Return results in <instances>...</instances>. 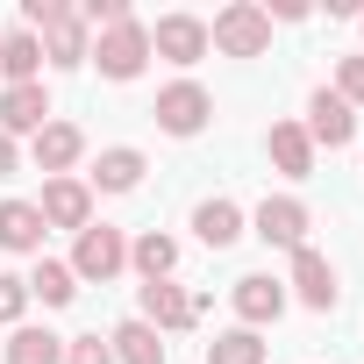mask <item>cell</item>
I'll return each instance as SVG.
<instances>
[{
    "label": "cell",
    "instance_id": "cell-1",
    "mask_svg": "<svg viewBox=\"0 0 364 364\" xmlns=\"http://www.w3.org/2000/svg\"><path fill=\"white\" fill-rule=\"evenodd\" d=\"M208 50H222V58H264L272 50V15L257 8V0H229V8L208 22Z\"/></svg>",
    "mask_w": 364,
    "mask_h": 364
},
{
    "label": "cell",
    "instance_id": "cell-2",
    "mask_svg": "<svg viewBox=\"0 0 364 364\" xmlns=\"http://www.w3.org/2000/svg\"><path fill=\"white\" fill-rule=\"evenodd\" d=\"M86 65H100V79H136L143 65H150V29L143 22H122V29H100L93 36V50H86Z\"/></svg>",
    "mask_w": 364,
    "mask_h": 364
},
{
    "label": "cell",
    "instance_id": "cell-3",
    "mask_svg": "<svg viewBox=\"0 0 364 364\" xmlns=\"http://www.w3.org/2000/svg\"><path fill=\"white\" fill-rule=\"evenodd\" d=\"M122 272H129V236L107 229V222H86V229H79V250H72V279L107 286V279H122Z\"/></svg>",
    "mask_w": 364,
    "mask_h": 364
},
{
    "label": "cell",
    "instance_id": "cell-4",
    "mask_svg": "<svg viewBox=\"0 0 364 364\" xmlns=\"http://www.w3.org/2000/svg\"><path fill=\"white\" fill-rule=\"evenodd\" d=\"M150 114H157V129H164V136H200V129H208V114H215V93H208L200 79H171V86L157 93V107H150Z\"/></svg>",
    "mask_w": 364,
    "mask_h": 364
},
{
    "label": "cell",
    "instance_id": "cell-5",
    "mask_svg": "<svg viewBox=\"0 0 364 364\" xmlns=\"http://www.w3.org/2000/svg\"><path fill=\"white\" fill-rule=\"evenodd\" d=\"M307 229H314V215H307V200H293V193H279V200L264 193V208L250 215V236L272 243V250H300Z\"/></svg>",
    "mask_w": 364,
    "mask_h": 364
},
{
    "label": "cell",
    "instance_id": "cell-6",
    "mask_svg": "<svg viewBox=\"0 0 364 364\" xmlns=\"http://www.w3.org/2000/svg\"><path fill=\"white\" fill-rule=\"evenodd\" d=\"M36 215H43V229H86L93 222V186L86 178H43V200H36Z\"/></svg>",
    "mask_w": 364,
    "mask_h": 364
},
{
    "label": "cell",
    "instance_id": "cell-7",
    "mask_svg": "<svg viewBox=\"0 0 364 364\" xmlns=\"http://www.w3.org/2000/svg\"><path fill=\"white\" fill-rule=\"evenodd\" d=\"M150 58H164V65H200V58H208V22H200V15H164V22L150 29Z\"/></svg>",
    "mask_w": 364,
    "mask_h": 364
},
{
    "label": "cell",
    "instance_id": "cell-8",
    "mask_svg": "<svg viewBox=\"0 0 364 364\" xmlns=\"http://www.w3.org/2000/svg\"><path fill=\"white\" fill-rule=\"evenodd\" d=\"M29 157H36L43 178H72V164L86 157V136H79L72 122H43V129L29 136Z\"/></svg>",
    "mask_w": 364,
    "mask_h": 364
},
{
    "label": "cell",
    "instance_id": "cell-9",
    "mask_svg": "<svg viewBox=\"0 0 364 364\" xmlns=\"http://www.w3.org/2000/svg\"><path fill=\"white\" fill-rule=\"evenodd\" d=\"M300 129H307V143H314V150H321V143H328V150H343V143L357 136V107H350V100H336V93L321 86V93L307 100V122H300Z\"/></svg>",
    "mask_w": 364,
    "mask_h": 364
},
{
    "label": "cell",
    "instance_id": "cell-10",
    "mask_svg": "<svg viewBox=\"0 0 364 364\" xmlns=\"http://www.w3.org/2000/svg\"><path fill=\"white\" fill-rule=\"evenodd\" d=\"M136 321H150L157 336H171V328H193L200 314H193V293H186V286L150 279V286H143V314H136Z\"/></svg>",
    "mask_w": 364,
    "mask_h": 364
},
{
    "label": "cell",
    "instance_id": "cell-11",
    "mask_svg": "<svg viewBox=\"0 0 364 364\" xmlns=\"http://www.w3.org/2000/svg\"><path fill=\"white\" fill-rule=\"evenodd\" d=\"M43 122H50L43 79H36V86H0V136H36Z\"/></svg>",
    "mask_w": 364,
    "mask_h": 364
},
{
    "label": "cell",
    "instance_id": "cell-12",
    "mask_svg": "<svg viewBox=\"0 0 364 364\" xmlns=\"http://www.w3.org/2000/svg\"><path fill=\"white\" fill-rule=\"evenodd\" d=\"M293 293H300L314 314H328V307H336V264H328L314 243H300V250H293Z\"/></svg>",
    "mask_w": 364,
    "mask_h": 364
},
{
    "label": "cell",
    "instance_id": "cell-13",
    "mask_svg": "<svg viewBox=\"0 0 364 364\" xmlns=\"http://www.w3.org/2000/svg\"><path fill=\"white\" fill-rule=\"evenodd\" d=\"M43 215L36 200H0V250H15V257H43Z\"/></svg>",
    "mask_w": 364,
    "mask_h": 364
},
{
    "label": "cell",
    "instance_id": "cell-14",
    "mask_svg": "<svg viewBox=\"0 0 364 364\" xmlns=\"http://www.w3.org/2000/svg\"><path fill=\"white\" fill-rule=\"evenodd\" d=\"M236 314H243V328H264V321H279L286 314V286L279 279H264V272H250V279H236Z\"/></svg>",
    "mask_w": 364,
    "mask_h": 364
},
{
    "label": "cell",
    "instance_id": "cell-15",
    "mask_svg": "<svg viewBox=\"0 0 364 364\" xmlns=\"http://www.w3.org/2000/svg\"><path fill=\"white\" fill-rule=\"evenodd\" d=\"M0 79H8V86H36V79H43V43H36L29 29H8V36H0Z\"/></svg>",
    "mask_w": 364,
    "mask_h": 364
},
{
    "label": "cell",
    "instance_id": "cell-16",
    "mask_svg": "<svg viewBox=\"0 0 364 364\" xmlns=\"http://www.w3.org/2000/svg\"><path fill=\"white\" fill-rule=\"evenodd\" d=\"M264 150H272V164H279L286 178H307V171H314V143H307V129H300V122H272Z\"/></svg>",
    "mask_w": 364,
    "mask_h": 364
},
{
    "label": "cell",
    "instance_id": "cell-17",
    "mask_svg": "<svg viewBox=\"0 0 364 364\" xmlns=\"http://www.w3.org/2000/svg\"><path fill=\"white\" fill-rule=\"evenodd\" d=\"M86 186H100V193H136V186H143V150H129V143L100 150V164H93Z\"/></svg>",
    "mask_w": 364,
    "mask_h": 364
},
{
    "label": "cell",
    "instance_id": "cell-18",
    "mask_svg": "<svg viewBox=\"0 0 364 364\" xmlns=\"http://www.w3.org/2000/svg\"><path fill=\"white\" fill-rule=\"evenodd\" d=\"M193 236H200L208 250H229V243L243 236V208H236V200H200V208H193Z\"/></svg>",
    "mask_w": 364,
    "mask_h": 364
},
{
    "label": "cell",
    "instance_id": "cell-19",
    "mask_svg": "<svg viewBox=\"0 0 364 364\" xmlns=\"http://www.w3.org/2000/svg\"><path fill=\"white\" fill-rule=\"evenodd\" d=\"M129 264L143 272V286H150V279H171V272H178V243H171L164 229H143V236L129 243Z\"/></svg>",
    "mask_w": 364,
    "mask_h": 364
},
{
    "label": "cell",
    "instance_id": "cell-20",
    "mask_svg": "<svg viewBox=\"0 0 364 364\" xmlns=\"http://www.w3.org/2000/svg\"><path fill=\"white\" fill-rule=\"evenodd\" d=\"M22 286H29V300H43V307H72V300H79V279H72V264H58V257H36V272H29Z\"/></svg>",
    "mask_w": 364,
    "mask_h": 364
},
{
    "label": "cell",
    "instance_id": "cell-21",
    "mask_svg": "<svg viewBox=\"0 0 364 364\" xmlns=\"http://www.w3.org/2000/svg\"><path fill=\"white\" fill-rule=\"evenodd\" d=\"M107 350H114V364H164V336L150 321H122L107 336Z\"/></svg>",
    "mask_w": 364,
    "mask_h": 364
},
{
    "label": "cell",
    "instance_id": "cell-22",
    "mask_svg": "<svg viewBox=\"0 0 364 364\" xmlns=\"http://www.w3.org/2000/svg\"><path fill=\"white\" fill-rule=\"evenodd\" d=\"M8 364H65V336H50V328H15V336H8Z\"/></svg>",
    "mask_w": 364,
    "mask_h": 364
},
{
    "label": "cell",
    "instance_id": "cell-23",
    "mask_svg": "<svg viewBox=\"0 0 364 364\" xmlns=\"http://www.w3.org/2000/svg\"><path fill=\"white\" fill-rule=\"evenodd\" d=\"M208 364H264V343H257V328H222V336L208 343Z\"/></svg>",
    "mask_w": 364,
    "mask_h": 364
},
{
    "label": "cell",
    "instance_id": "cell-24",
    "mask_svg": "<svg viewBox=\"0 0 364 364\" xmlns=\"http://www.w3.org/2000/svg\"><path fill=\"white\" fill-rule=\"evenodd\" d=\"M22 314H29V286L15 272H0V328H22Z\"/></svg>",
    "mask_w": 364,
    "mask_h": 364
},
{
    "label": "cell",
    "instance_id": "cell-25",
    "mask_svg": "<svg viewBox=\"0 0 364 364\" xmlns=\"http://www.w3.org/2000/svg\"><path fill=\"white\" fill-rule=\"evenodd\" d=\"M336 100L364 107V58H343V65H336Z\"/></svg>",
    "mask_w": 364,
    "mask_h": 364
},
{
    "label": "cell",
    "instance_id": "cell-26",
    "mask_svg": "<svg viewBox=\"0 0 364 364\" xmlns=\"http://www.w3.org/2000/svg\"><path fill=\"white\" fill-rule=\"evenodd\" d=\"M65 364H114V350H107V336H72Z\"/></svg>",
    "mask_w": 364,
    "mask_h": 364
},
{
    "label": "cell",
    "instance_id": "cell-27",
    "mask_svg": "<svg viewBox=\"0 0 364 364\" xmlns=\"http://www.w3.org/2000/svg\"><path fill=\"white\" fill-rule=\"evenodd\" d=\"M264 15H272V22H307V8H300V0H272Z\"/></svg>",
    "mask_w": 364,
    "mask_h": 364
},
{
    "label": "cell",
    "instance_id": "cell-28",
    "mask_svg": "<svg viewBox=\"0 0 364 364\" xmlns=\"http://www.w3.org/2000/svg\"><path fill=\"white\" fill-rule=\"evenodd\" d=\"M15 164H22V150H15V136H0V178H8Z\"/></svg>",
    "mask_w": 364,
    "mask_h": 364
}]
</instances>
